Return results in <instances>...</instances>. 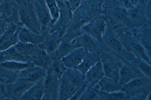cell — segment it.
Instances as JSON below:
<instances>
[{"mask_svg":"<svg viewBox=\"0 0 151 100\" xmlns=\"http://www.w3.org/2000/svg\"><path fill=\"white\" fill-rule=\"evenodd\" d=\"M34 8L42 31H49L51 19L45 0H36Z\"/></svg>","mask_w":151,"mask_h":100,"instance_id":"obj_14","label":"cell"},{"mask_svg":"<svg viewBox=\"0 0 151 100\" xmlns=\"http://www.w3.org/2000/svg\"><path fill=\"white\" fill-rule=\"evenodd\" d=\"M114 56L101 50V60L102 63L104 76L113 79L118 85L119 71L120 67L114 60Z\"/></svg>","mask_w":151,"mask_h":100,"instance_id":"obj_11","label":"cell"},{"mask_svg":"<svg viewBox=\"0 0 151 100\" xmlns=\"http://www.w3.org/2000/svg\"><path fill=\"white\" fill-rule=\"evenodd\" d=\"M127 9H128L134 6L139 0H117Z\"/></svg>","mask_w":151,"mask_h":100,"instance_id":"obj_40","label":"cell"},{"mask_svg":"<svg viewBox=\"0 0 151 100\" xmlns=\"http://www.w3.org/2000/svg\"><path fill=\"white\" fill-rule=\"evenodd\" d=\"M63 75L76 91L85 83V75L76 68H67Z\"/></svg>","mask_w":151,"mask_h":100,"instance_id":"obj_23","label":"cell"},{"mask_svg":"<svg viewBox=\"0 0 151 100\" xmlns=\"http://www.w3.org/2000/svg\"><path fill=\"white\" fill-rule=\"evenodd\" d=\"M47 70L41 67L35 66L20 71L18 74V77H23L27 78L34 84L41 79L45 78Z\"/></svg>","mask_w":151,"mask_h":100,"instance_id":"obj_21","label":"cell"},{"mask_svg":"<svg viewBox=\"0 0 151 100\" xmlns=\"http://www.w3.org/2000/svg\"><path fill=\"white\" fill-rule=\"evenodd\" d=\"M76 91L63 75L60 80L58 100H70Z\"/></svg>","mask_w":151,"mask_h":100,"instance_id":"obj_28","label":"cell"},{"mask_svg":"<svg viewBox=\"0 0 151 100\" xmlns=\"http://www.w3.org/2000/svg\"><path fill=\"white\" fill-rule=\"evenodd\" d=\"M100 100H122L129 99L126 93L121 90L111 93L99 91Z\"/></svg>","mask_w":151,"mask_h":100,"instance_id":"obj_34","label":"cell"},{"mask_svg":"<svg viewBox=\"0 0 151 100\" xmlns=\"http://www.w3.org/2000/svg\"><path fill=\"white\" fill-rule=\"evenodd\" d=\"M87 87L86 84L84 83L76 92L70 100H79Z\"/></svg>","mask_w":151,"mask_h":100,"instance_id":"obj_41","label":"cell"},{"mask_svg":"<svg viewBox=\"0 0 151 100\" xmlns=\"http://www.w3.org/2000/svg\"><path fill=\"white\" fill-rule=\"evenodd\" d=\"M14 46L21 54L31 58L39 55L42 51L37 45L20 41L14 45Z\"/></svg>","mask_w":151,"mask_h":100,"instance_id":"obj_27","label":"cell"},{"mask_svg":"<svg viewBox=\"0 0 151 100\" xmlns=\"http://www.w3.org/2000/svg\"><path fill=\"white\" fill-rule=\"evenodd\" d=\"M151 79L145 76L136 78L123 85L120 90L125 92L129 99L139 94L150 91Z\"/></svg>","mask_w":151,"mask_h":100,"instance_id":"obj_7","label":"cell"},{"mask_svg":"<svg viewBox=\"0 0 151 100\" xmlns=\"http://www.w3.org/2000/svg\"><path fill=\"white\" fill-rule=\"evenodd\" d=\"M20 22L24 26L34 33L40 34L43 32L35 13L34 7L21 8L18 12Z\"/></svg>","mask_w":151,"mask_h":100,"instance_id":"obj_9","label":"cell"},{"mask_svg":"<svg viewBox=\"0 0 151 100\" xmlns=\"http://www.w3.org/2000/svg\"><path fill=\"white\" fill-rule=\"evenodd\" d=\"M107 25L106 20L103 16L85 25L81 30L100 42L105 32Z\"/></svg>","mask_w":151,"mask_h":100,"instance_id":"obj_13","label":"cell"},{"mask_svg":"<svg viewBox=\"0 0 151 100\" xmlns=\"http://www.w3.org/2000/svg\"><path fill=\"white\" fill-rule=\"evenodd\" d=\"M51 57L53 59V62L50 68L60 80L67 68L62 62L61 58L55 55H53Z\"/></svg>","mask_w":151,"mask_h":100,"instance_id":"obj_32","label":"cell"},{"mask_svg":"<svg viewBox=\"0 0 151 100\" xmlns=\"http://www.w3.org/2000/svg\"><path fill=\"white\" fill-rule=\"evenodd\" d=\"M44 78L40 80L34 84L23 94L20 99V100H42L44 94Z\"/></svg>","mask_w":151,"mask_h":100,"instance_id":"obj_22","label":"cell"},{"mask_svg":"<svg viewBox=\"0 0 151 100\" xmlns=\"http://www.w3.org/2000/svg\"></svg>","mask_w":151,"mask_h":100,"instance_id":"obj_45","label":"cell"},{"mask_svg":"<svg viewBox=\"0 0 151 100\" xmlns=\"http://www.w3.org/2000/svg\"><path fill=\"white\" fill-rule=\"evenodd\" d=\"M34 64L30 62H22L17 61H6L0 64V67L18 73L25 69L33 67Z\"/></svg>","mask_w":151,"mask_h":100,"instance_id":"obj_29","label":"cell"},{"mask_svg":"<svg viewBox=\"0 0 151 100\" xmlns=\"http://www.w3.org/2000/svg\"><path fill=\"white\" fill-rule=\"evenodd\" d=\"M129 30L139 40L150 57L151 24L145 25Z\"/></svg>","mask_w":151,"mask_h":100,"instance_id":"obj_15","label":"cell"},{"mask_svg":"<svg viewBox=\"0 0 151 100\" xmlns=\"http://www.w3.org/2000/svg\"><path fill=\"white\" fill-rule=\"evenodd\" d=\"M0 56L2 63L10 61L30 62L31 57L21 54L16 49L14 46L6 50L0 51Z\"/></svg>","mask_w":151,"mask_h":100,"instance_id":"obj_24","label":"cell"},{"mask_svg":"<svg viewBox=\"0 0 151 100\" xmlns=\"http://www.w3.org/2000/svg\"><path fill=\"white\" fill-rule=\"evenodd\" d=\"M143 75L136 66L124 64L120 67L119 71L118 85L120 89L125 84L133 79Z\"/></svg>","mask_w":151,"mask_h":100,"instance_id":"obj_16","label":"cell"},{"mask_svg":"<svg viewBox=\"0 0 151 100\" xmlns=\"http://www.w3.org/2000/svg\"><path fill=\"white\" fill-rule=\"evenodd\" d=\"M79 39L81 46L83 48L87 51H101L100 42L87 33L83 31L79 36Z\"/></svg>","mask_w":151,"mask_h":100,"instance_id":"obj_26","label":"cell"},{"mask_svg":"<svg viewBox=\"0 0 151 100\" xmlns=\"http://www.w3.org/2000/svg\"><path fill=\"white\" fill-rule=\"evenodd\" d=\"M99 87L97 84L92 86H87L79 100H100L99 94Z\"/></svg>","mask_w":151,"mask_h":100,"instance_id":"obj_35","label":"cell"},{"mask_svg":"<svg viewBox=\"0 0 151 100\" xmlns=\"http://www.w3.org/2000/svg\"><path fill=\"white\" fill-rule=\"evenodd\" d=\"M105 32L100 42L101 50L120 59H130L135 57L127 51L117 37L114 30L107 20Z\"/></svg>","mask_w":151,"mask_h":100,"instance_id":"obj_4","label":"cell"},{"mask_svg":"<svg viewBox=\"0 0 151 100\" xmlns=\"http://www.w3.org/2000/svg\"><path fill=\"white\" fill-rule=\"evenodd\" d=\"M8 99L6 93V85L0 82V100Z\"/></svg>","mask_w":151,"mask_h":100,"instance_id":"obj_42","label":"cell"},{"mask_svg":"<svg viewBox=\"0 0 151 100\" xmlns=\"http://www.w3.org/2000/svg\"><path fill=\"white\" fill-rule=\"evenodd\" d=\"M30 62L33 63L35 66L40 67L47 70L51 67L53 62V59L49 54L42 50L40 55L34 58H31Z\"/></svg>","mask_w":151,"mask_h":100,"instance_id":"obj_30","label":"cell"},{"mask_svg":"<svg viewBox=\"0 0 151 100\" xmlns=\"http://www.w3.org/2000/svg\"><path fill=\"white\" fill-rule=\"evenodd\" d=\"M101 52L87 51L81 62L76 68L85 75L91 67L101 60Z\"/></svg>","mask_w":151,"mask_h":100,"instance_id":"obj_25","label":"cell"},{"mask_svg":"<svg viewBox=\"0 0 151 100\" xmlns=\"http://www.w3.org/2000/svg\"><path fill=\"white\" fill-rule=\"evenodd\" d=\"M103 1L85 0L82 2L73 12L67 30L80 31L85 25L104 16L102 10Z\"/></svg>","mask_w":151,"mask_h":100,"instance_id":"obj_1","label":"cell"},{"mask_svg":"<svg viewBox=\"0 0 151 100\" xmlns=\"http://www.w3.org/2000/svg\"><path fill=\"white\" fill-rule=\"evenodd\" d=\"M44 80V94L42 100H58L60 80L49 68Z\"/></svg>","mask_w":151,"mask_h":100,"instance_id":"obj_10","label":"cell"},{"mask_svg":"<svg viewBox=\"0 0 151 100\" xmlns=\"http://www.w3.org/2000/svg\"><path fill=\"white\" fill-rule=\"evenodd\" d=\"M61 40V38L60 37L58 32H49L47 33L44 41L38 46L51 57L58 48Z\"/></svg>","mask_w":151,"mask_h":100,"instance_id":"obj_18","label":"cell"},{"mask_svg":"<svg viewBox=\"0 0 151 100\" xmlns=\"http://www.w3.org/2000/svg\"><path fill=\"white\" fill-rule=\"evenodd\" d=\"M124 47L137 59L147 63L150 57L137 38L129 30L124 28L114 30Z\"/></svg>","mask_w":151,"mask_h":100,"instance_id":"obj_3","label":"cell"},{"mask_svg":"<svg viewBox=\"0 0 151 100\" xmlns=\"http://www.w3.org/2000/svg\"><path fill=\"white\" fill-rule=\"evenodd\" d=\"M45 1L51 17L52 26L59 17V9L56 0H45Z\"/></svg>","mask_w":151,"mask_h":100,"instance_id":"obj_36","label":"cell"},{"mask_svg":"<svg viewBox=\"0 0 151 100\" xmlns=\"http://www.w3.org/2000/svg\"><path fill=\"white\" fill-rule=\"evenodd\" d=\"M85 0H82V2H83V1H85Z\"/></svg>","mask_w":151,"mask_h":100,"instance_id":"obj_44","label":"cell"},{"mask_svg":"<svg viewBox=\"0 0 151 100\" xmlns=\"http://www.w3.org/2000/svg\"><path fill=\"white\" fill-rule=\"evenodd\" d=\"M85 83L87 86H92L96 85L104 76L101 60L91 67L85 75Z\"/></svg>","mask_w":151,"mask_h":100,"instance_id":"obj_19","label":"cell"},{"mask_svg":"<svg viewBox=\"0 0 151 100\" xmlns=\"http://www.w3.org/2000/svg\"><path fill=\"white\" fill-rule=\"evenodd\" d=\"M22 26L18 28L11 38L0 45V51L6 50L15 45L19 41L18 37V33L20 28Z\"/></svg>","mask_w":151,"mask_h":100,"instance_id":"obj_38","label":"cell"},{"mask_svg":"<svg viewBox=\"0 0 151 100\" xmlns=\"http://www.w3.org/2000/svg\"><path fill=\"white\" fill-rule=\"evenodd\" d=\"M102 10L104 17L113 29L124 26L127 10L117 0H104Z\"/></svg>","mask_w":151,"mask_h":100,"instance_id":"obj_5","label":"cell"},{"mask_svg":"<svg viewBox=\"0 0 151 100\" xmlns=\"http://www.w3.org/2000/svg\"><path fill=\"white\" fill-rule=\"evenodd\" d=\"M34 84L27 78L18 77L12 83L6 85V93L9 99L18 100Z\"/></svg>","mask_w":151,"mask_h":100,"instance_id":"obj_12","label":"cell"},{"mask_svg":"<svg viewBox=\"0 0 151 100\" xmlns=\"http://www.w3.org/2000/svg\"><path fill=\"white\" fill-rule=\"evenodd\" d=\"M68 9L72 13L80 5L83 0H64Z\"/></svg>","mask_w":151,"mask_h":100,"instance_id":"obj_39","label":"cell"},{"mask_svg":"<svg viewBox=\"0 0 151 100\" xmlns=\"http://www.w3.org/2000/svg\"><path fill=\"white\" fill-rule=\"evenodd\" d=\"M99 90L106 93L119 91L120 88L112 78L104 76L98 83Z\"/></svg>","mask_w":151,"mask_h":100,"instance_id":"obj_31","label":"cell"},{"mask_svg":"<svg viewBox=\"0 0 151 100\" xmlns=\"http://www.w3.org/2000/svg\"><path fill=\"white\" fill-rule=\"evenodd\" d=\"M82 33L81 32L67 30L61 38L60 45L52 56L55 55L62 58L75 49L81 47L79 37Z\"/></svg>","mask_w":151,"mask_h":100,"instance_id":"obj_6","label":"cell"},{"mask_svg":"<svg viewBox=\"0 0 151 100\" xmlns=\"http://www.w3.org/2000/svg\"><path fill=\"white\" fill-rule=\"evenodd\" d=\"M56 0L59 10V15L50 28L49 32H58L60 37L61 38L68 27L72 13L68 9L64 0Z\"/></svg>","mask_w":151,"mask_h":100,"instance_id":"obj_8","label":"cell"},{"mask_svg":"<svg viewBox=\"0 0 151 100\" xmlns=\"http://www.w3.org/2000/svg\"><path fill=\"white\" fill-rule=\"evenodd\" d=\"M135 63L136 67L147 78H151V67L148 63L144 61L139 59Z\"/></svg>","mask_w":151,"mask_h":100,"instance_id":"obj_37","label":"cell"},{"mask_svg":"<svg viewBox=\"0 0 151 100\" xmlns=\"http://www.w3.org/2000/svg\"><path fill=\"white\" fill-rule=\"evenodd\" d=\"M49 32L47 31L38 34L23 26L21 27L19 31L18 39L19 41L22 42L38 45L44 41L47 33Z\"/></svg>","mask_w":151,"mask_h":100,"instance_id":"obj_17","label":"cell"},{"mask_svg":"<svg viewBox=\"0 0 151 100\" xmlns=\"http://www.w3.org/2000/svg\"><path fill=\"white\" fill-rule=\"evenodd\" d=\"M151 0H139L133 7L127 10L123 27L129 30L151 24Z\"/></svg>","mask_w":151,"mask_h":100,"instance_id":"obj_2","label":"cell"},{"mask_svg":"<svg viewBox=\"0 0 151 100\" xmlns=\"http://www.w3.org/2000/svg\"><path fill=\"white\" fill-rule=\"evenodd\" d=\"M23 26L20 22H12L8 24L0 37V45L11 38L19 27Z\"/></svg>","mask_w":151,"mask_h":100,"instance_id":"obj_33","label":"cell"},{"mask_svg":"<svg viewBox=\"0 0 151 100\" xmlns=\"http://www.w3.org/2000/svg\"><path fill=\"white\" fill-rule=\"evenodd\" d=\"M8 25L2 20H0V37Z\"/></svg>","mask_w":151,"mask_h":100,"instance_id":"obj_43","label":"cell"},{"mask_svg":"<svg viewBox=\"0 0 151 100\" xmlns=\"http://www.w3.org/2000/svg\"><path fill=\"white\" fill-rule=\"evenodd\" d=\"M87 51L83 47L78 48L62 57L61 60L67 68H77L81 62Z\"/></svg>","mask_w":151,"mask_h":100,"instance_id":"obj_20","label":"cell"}]
</instances>
